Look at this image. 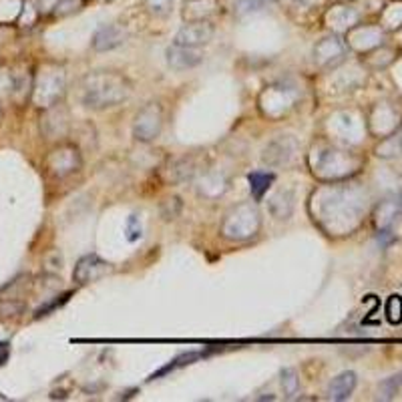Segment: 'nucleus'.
<instances>
[{"label":"nucleus","mask_w":402,"mask_h":402,"mask_svg":"<svg viewBox=\"0 0 402 402\" xmlns=\"http://www.w3.org/2000/svg\"><path fill=\"white\" fill-rule=\"evenodd\" d=\"M129 97V85L115 72H95L85 79L83 103L91 109L115 107Z\"/></svg>","instance_id":"1"},{"label":"nucleus","mask_w":402,"mask_h":402,"mask_svg":"<svg viewBox=\"0 0 402 402\" xmlns=\"http://www.w3.org/2000/svg\"><path fill=\"white\" fill-rule=\"evenodd\" d=\"M258 230H260V213H258V207L252 203H239L237 207H234L225 215L223 225H221L223 237L234 239V241L247 239L258 234Z\"/></svg>","instance_id":"2"},{"label":"nucleus","mask_w":402,"mask_h":402,"mask_svg":"<svg viewBox=\"0 0 402 402\" xmlns=\"http://www.w3.org/2000/svg\"><path fill=\"white\" fill-rule=\"evenodd\" d=\"M161 125H163V113H161V107L151 103L147 105L135 119V127L133 133L139 141H153L159 131H161Z\"/></svg>","instance_id":"3"},{"label":"nucleus","mask_w":402,"mask_h":402,"mask_svg":"<svg viewBox=\"0 0 402 402\" xmlns=\"http://www.w3.org/2000/svg\"><path fill=\"white\" fill-rule=\"evenodd\" d=\"M298 149V141L290 135H282L278 139H273L268 147L264 149V155H262V161L269 165V167H278V165H284L288 163L294 153Z\"/></svg>","instance_id":"4"},{"label":"nucleus","mask_w":402,"mask_h":402,"mask_svg":"<svg viewBox=\"0 0 402 402\" xmlns=\"http://www.w3.org/2000/svg\"><path fill=\"white\" fill-rule=\"evenodd\" d=\"M109 264L105 260H100L97 254H89V256H83L77 266H74V271H72V280L77 284H91V282H97L100 280L107 271H109Z\"/></svg>","instance_id":"5"},{"label":"nucleus","mask_w":402,"mask_h":402,"mask_svg":"<svg viewBox=\"0 0 402 402\" xmlns=\"http://www.w3.org/2000/svg\"><path fill=\"white\" fill-rule=\"evenodd\" d=\"M213 36V27L209 22H191L179 29V33L175 34V44L179 46H187V48H195L201 44H207Z\"/></svg>","instance_id":"6"},{"label":"nucleus","mask_w":402,"mask_h":402,"mask_svg":"<svg viewBox=\"0 0 402 402\" xmlns=\"http://www.w3.org/2000/svg\"><path fill=\"white\" fill-rule=\"evenodd\" d=\"M201 61H203V57L195 48H187V46H179V44H173L167 48V65L175 70L193 68L197 67Z\"/></svg>","instance_id":"7"},{"label":"nucleus","mask_w":402,"mask_h":402,"mask_svg":"<svg viewBox=\"0 0 402 402\" xmlns=\"http://www.w3.org/2000/svg\"><path fill=\"white\" fill-rule=\"evenodd\" d=\"M356 384H358L356 372L346 370V372L338 374L334 380L330 382V386H328V398L330 400H346V398H350V394L354 392Z\"/></svg>","instance_id":"8"},{"label":"nucleus","mask_w":402,"mask_h":402,"mask_svg":"<svg viewBox=\"0 0 402 402\" xmlns=\"http://www.w3.org/2000/svg\"><path fill=\"white\" fill-rule=\"evenodd\" d=\"M125 42V33L115 24H105L93 36V46L97 51H111Z\"/></svg>","instance_id":"9"},{"label":"nucleus","mask_w":402,"mask_h":402,"mask_svg":"<svg viewBox=\"0 0 402 402\" xmlns=\"http://www.w3.org/2000/svg\"><path fill=\"white\" fill-rule=\"evenodd\" d=\"M268 205H269V211H271L273 217H278V219H288V217L292 215V211H294V193L288 191V189H280V191H275V193L269 197Z\"/></svg>","instance_id":"10"},{"label":"nucleus","mask_w":402,"mask_h":402,"mask_svg":"<svg viewBox=\"0 0 402 402\" xmlns=\"http://www.w3.org/2000/svg\"><path fill=\"white\" fill-rule=\"evenodd\" d=\"M275 175L273 173H262V171H256V173H249L247 175V181H249V191L254 195V199H262L266 195L271 183H273Z\"/></svg>","instance_id":"11"},{"label":"nucleus","mask_w":402,"mask_h":402,"mask_svg":"<svg viewBox=\"0 0 402 402\" xmlns=\"http://www.w3.org/2000/svg\"><path fill=\"white\" fill-rule=\"evenodd\" d=\"M203 356V352H187V354H181V356H177L175 360H171L167 366H163L161 370H157L153 376H151V380H155V378H161V376H165L167 372H173V370L181 368V366H185V364H191L193 360H197Z\"/></svg>","instance_id":"12"},{"label":"nucleus","mask_w":402,"mask_h":402,"mask_svg":"<svg viewBox=\"0 0 402 402\" xmlns=\"http://www.w3.org/2000/svg\"><path fill=\"white\" fill-rule=\"evenodd\" d=\"M384 314H386V320H388L392 326H398L402 322V298L398 294H394V296H390V298L386 300Z\"/></svg>","instance_id":"13"},{"label":"nucleus","mask_w":402,"mask_h":402,"mask_svg":"<svg viewBox=\"0 0 402 402\" xmlns=\"http://www.w3.org/2000/svg\"><path fill=\"white\" fill-rule=\"evenodd\" d=\"M282 388L288 396H294L298 390H300V380L296 376V372L292 368L282 370Z\"/></svg>","instance_id":"14"},{"label":"nucleus","mask_w":402,"mask_h":402,"mask_svg":"<svg viewBox=\"0 0 402 402\" xmlns=\"http://www.w3.org/2000/svg\"><path fill=\"white\" fill-rule=\"evenodd\" d=\"M400 388H402V372H398V374H394L392 378H388V380H384L380 384V396L382 398H392Z\"/></svg>","instance_id":"15"},{"label":"nucleus","mask_w":402,"mask_h":402,"mask_svg":"<svg viewBox=\"0 0 402 402\" xmlns=\"http://www.w3.org/2000/svg\"><path fill=\"white\" fill-rule=\"evenodd\" d=\"M125 234H127V239L129 241H137V239H141V235H143V225H141V219H139V215H129L127 217V225H125Z\"/></svg>","instance_id":"16"},{"label":"nucleus","mask_w":402,"mask_h":402,"mask_svg":"<svg viewBox=\"0 0 402 402\" xmlns=\"http://www.w3.org/2000/svg\"><path fill=\"white\" fill-rule=\"evenodd\" d=\"M266 2L268 0H237L235 2V12L239 16H243V14H249V12H256V10L264 8Z\"/></svg>","instance_id":"17"},{"label":"nucleus","mask_w":402,"mask_h":402,"mask_svg":"<svg viewBox=\"0 0 402 402\" xmlns=\"http://www.w3.org/2000/svg\"><path fill=\"white\" fill-rule=\"evenodd\" d=\"M145 6L155 16H165L171 10V6H173V0H145Z\"/></svg>","instance_id":"18"},{"label":"nucleus","mask_w":402,"mask_h":402,"mask_svg":"<svg viewBox=\"0 0 402 402\" xmlns=\"http://www.w3.org/2000/svg\"><path fill=\"white\" fill-rule=\"evenodd\" d=\"M68 296L70 294H65V296H61V300H55V302H51V304H46V306H42L40 310H36V318H40V316H46L51 310H55V308H59L61 304H65V302L68 300Z\"/></svg>","instance_id":"19"},{"label":"nucleus","mask_w":402,"mask_h":402,"mask_svg":"<svg viewBox=\"0 0 402 402\" xmlns=\"http://www.w3.org/2000/svg\"><path fill=\"white\" fill-rule=\"evenodd\" d=\"M8 356H10V346H8V342H0V366L8 360Z\"/></svg>","instance_id":"20"},{"label":"nucleus","mask_w":402,"mask_h":402,"mask_svg":"<svg viewBox=\"0 0 402 402\" xmlns=\"http://www.w3.org/2000/svg\"><path fill=\"white\" fill-rule=\"evenodd\" d=\"M0 117H2V111H0Z\"/></svg>","instance_id":"21"}]
</instances>
